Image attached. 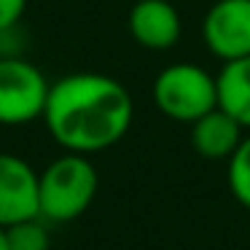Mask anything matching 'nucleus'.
Here are the masks:
<instances>
[{
  "label": "nucleus",
  "instance_id": "nucleus-1",
  "mask_svg": "<svg viewBox=\"0 0 250 250\" xmlns=\"http://www.w3.org/2000/svg\"><path fill=\"white\" fill-rule=\"evenodd\" d=\"M135 103L129 89L105 73H67L51 83L43 124L51 140L73 153H100L124 140Z\"/></svg>",
  "mask_w": 250,
  "mask_h": 250
},
{
  "label": "nucleus",
  "instance_id": "nucleus-2",
  "mask_svg": "<svg viewBox=\"0 0 250 250\" xmlns=\"http://www.w3.org/2000/svg\"><path fill=\"white\" fill-rule=\"evenodd\" d=\"M97 169L86 153L65 151L38 172L41 218L51 223H70L89 210L97 196Z\"/></svg>",
  "mask_w": 250,
  "mask_h": 250
},
{
  "label": "nucleus",
  "instance_id": "nucleus-3",
  "mask_svg": "<svg viewBox=\"0 0 250 250\" xmlns=\"http://www.w3.org/2000/svg\"><path fill=\"white\" fill-rule=\"evenodd\" d=\"M151 97L162 116L180 124H194L218 108V76H210L194 62H175L162 67L153 78Z\"/></svg>",
  "mask_w": 250,
  "mask_h": 250
},
{
  "label": "nucleus",
  "instance_id": "nucleus-4",
  "mask_svg": "<svg viewBox=\"0 0 250 250\" xmlns=\"http://www.w3.org/2000/svg\"><path fill=\"white\" fill-rule=\"evenodd\" d=\"M51 83L22 57H0V126H24L43 119Z\"/></svg>",
  "mask_w": 250,
  "mask_h": 250
},
{
  "label": "nucleus",
  "instance_id": "nucleus-5",
  "mask_svg": "<svg viewBox=\"0 0 250 250\" xmlns=\"http://www.w3.org/2000/svg\"><path fill=\"white\" fill-rule=\"evenodd\" d=\"M202 38L221 62L250 57V0H215L202 19Z\"/></svg>",
  "mask_w": 250,
  "mask_h": 250
},
{
  "label": "nucleus",
  "instance_id": "nucleus-6",
  "mask_svg": "<svg viewBox=\"0 0 250 250\" xmlns=\"http://www.w3.org/2000/svg\"><path fill=\"white\" fill-rule=\"evenodd\" d=\"M41 215L38 172L27 159L0 151V226Z\"/></svg>",
  "mask_w": 250,
  "mask_h": 250
},
{
  "label": "nucleus",
  "instance_id": "nucleus-7",
  "mask_svg": "<svg viewBox=\"0 0 250 250\" xmlns=\"http://www.w3.org/2000/svg\"><path fill=\"white\" fill-rule=\"evenodd\" d=\"M180 14L169 0H137L129 8V35L143 49L167 51L180 41Z\"/></svg>",
  "mask_w": 250,
  "mask_h": 250
},
{
  "label": "nucleus",
  "instance_id": "nucleus-8",
  "mask_svg": "<svg viewBox=\"0 0 250 250\" xmlns=\"http://www.w3.org/2000/svg\"><path fill=\"white\" fill-rule=\"evenodd\" d=\"M245 126L234 116H229L221 105L191 124V146L202 159H210V162L229 159L239 148Z\"/></svg>",
  "mask_w": 250,
  "mask_h": 250
},
{
  "label": "nucleus",
  "instance_id": "nucleus-9",
  "mask_svg": "<svg viewBox=\"0 0 250 250\" xmlns=\"http://www.w3.org/2000/svg\"><path fill=\"white\" fill-rule=\"evenodd\" d=\"M218 105L250 132V57L223 62L218 73Z\"/></svg>",
  "mask_w": 250,
  "mask_h": 250
},
{
  "label": "nucleus",
  "instance_id": "nucleus-10",
  "mask_svg": "<svg viewBox=\"0 0 250 250\" xmlns=\"http://www.w3.org/2000/svg\"><path fill=\"white\" fill-rule=\"evenodd\" d=\"M6 245L8 250H51V237L43 218H27L6 226Z\"/></svg>",
  "mask_w": 250,
  "mask_h": 250
},
{
  "label": "nucleus",
  "instance_id": "nucleus-11",
  "mask_svg": "<svg viewBox=\"0 0 250 250\" xmlns=\"http://www.w3.org/2000/svg\"><path fill=\"white\" fill-rule=\"evenodd\" d=\"M229 188L234 199L250 210V132L242 137L237 151L229 156Z\"/></svg>",
  "mask_w": 250,
  "mask_h": 250
},
{
  "label": "nucleus",
  "instance_id": "nucleus-12",
  "mask_svg": "<svg viewBox=\"0 0 250 250\" xmlns=\"http://www.w3.org/2000/svg\"><path fill=\"white\" fill-rule=\"evenodd\" d=\"M27 0H0V35L14 30L19 24V19L24 17Z\"/></svg>",
  "mask_w": 250,
  "mask_h": 250
},
{
  "label": "nucleus",
  "instance_id": "nucleus-13",
  "mask_svg": "<svg viewBox=\"0 0 250 250\" xmlns=\"http://www.w3.org/2000/svg\"><path fill=\"white\" fill-rule=\"evenodd\" d=\"M0 250H8V245H6V229L0 226Z\"/></svg>",
  "mask_w": 250,
  "mask_h": 250
}]
</instances>
